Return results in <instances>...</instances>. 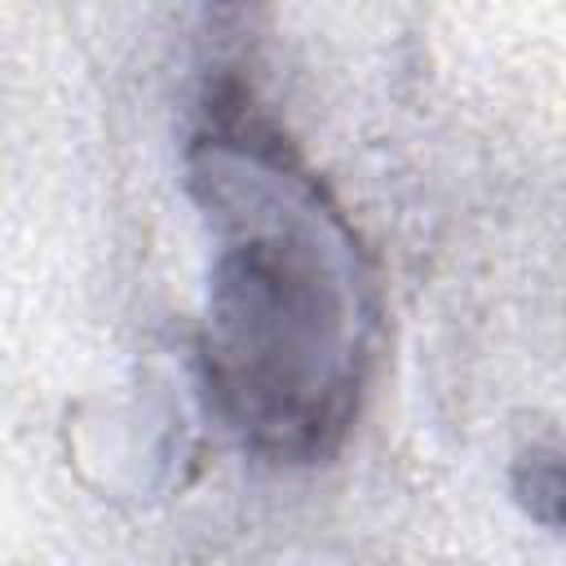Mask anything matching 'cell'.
Masks as SVG:
<instances>
[{
    "mask_svg": "<svg viewBox=\"0 0 566 566\" xmlns=\"http://www.w3.org/2000/svg\"><path fill=\"white\" fill-rule=\"evenodd\" d=\"M181 164L212 243L195 345L208 407L248 455L323 464L376 367L367 243L239 71L203 80Z\"/></svg>",
    "mask_w": 566,
    "mask_h": 566,
    "instance_id": "obj_1",
    "label": "cell"
},
{
    "mask_svg": "<svg viewBox=\"0 0 566 566\" xmlns=\"http://www.w3.org/2000/svg\"><path fill=\"white\" fill-rule=\"evenodd\" d=\"M513 500L535 526L566 535V451L557 447L522 451L513 464Z\"/></svg>",
    "mask_w": 566,
    "mask_h": 566,
    "instance_id": "obj_2",
    "label": "cell"
}]
</instances>
